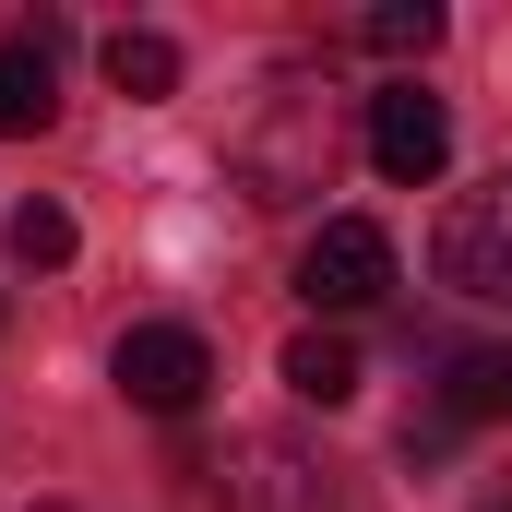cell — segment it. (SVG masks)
Instances as JSON below:
<instances>
[{
    "label": "cell",
    "mask_w": 512,
    "mask_h": 512,
    "mask_svg": "<svg viewBox=\"0 0 512 512\" xmlns=\"http://www.w3.org/2000/svg\"><path fill=\"white\" fill-rule=\"evenodd\" d=\"M227 179L251 191V203H310L322 179H334V108H322V84L310 72H274L239 131H227Z\"/></svg>",
    "instance_id": "6da1fadb"
},
{
    "label": "cell",
    "mask_w": 512,
    "mask_h": 512,
    "mask_svg": "<svg viewBox=\"0 0 512 512\" xmlns=\"http://www.w3.org/2000/svg\"><path fill=\"white\" fill-rule=\"evenodd\" d=\"M429 274H441L453 298H477V310H512V179L465 191V203L441 215V239H429Z\"/></svg>",
    "instance_id": "7a4b0ae2"
},
{
    "label": "cell",
    "mask_w": 512,
    "mask_h": 512,
    "mask_svg": "<svg viewBox=\"0 0 512 512\" xmlns=\"http://www.w3.org/2000/svg\"><path fill=\"white\" fill-rule=\"evenodd\" d=\"M108 382H120L143 417H191V405L215 393V346H203L191 322H131L120 358H108Z\"/></svg>",
    "instance_id": "3957f363"
},
{
    "label": "cell",
    "mask_w": 512,
    "mask_h": 512,
    "mask_svg": "<svg viewBox=\"0 0 512 512\" xmlns=\"http://www.w3.org/2000/svg\"><path fill=\"white\" fill-rule=\"evenodd\" d=\"M227 512H334V465L310 453V441H286V429H251V441H227V465H215Z\"/></svg>",
    "instance_id": "277c9868"
},
{
    "label": "cell",
    "mask_w": 512,
    "mask_h": 512,
    "mask_svg": "<svg viewBox=\"0 0 512 512\" xmlns=\"http://www.w3.org/2000/svg\"><path fill=\"white\" fill-rule=\"evenodd\" d=\"M382 286H393V239L370 215H322L310 227V251H298V298L310 310H370Z\"/></svg>",
    "instance_id": "5b68a950"
},
{
    "label": "cell",
    "mask_w": 512,
    "mask_h": 512,
    "mask_svg": "<svg viewBox=\"0 0 512 512\" xmlns=\"http://www.w3.org/2000/svg\"><path fill=\"white\" fill-rule=\"evenodd\" d=\"M370 167H382L393 191L441 179V167H453V108L417 96V84H382V96H370Z\"/></svg>",
    "instance_id": "8992f818"
},
{
    "label": "cell",
    "mask_w": 512,
    "mask_h": 512,
    "mask_svg": "<svg viewBox=\"0 0 512 512\" xmlns=\"http://www.w3.org/2000/svg\"><path fill=\"white\" fill-rule=\"evenodd\" d=\"M48 48H60V24H24V36H0V131H48Z\"/></svg>",
    "instance_id": "52a82bcc"
},
{
    "label": "cell",
    "mask_w": 512,
    "mask_h": 512,
    "mask_svg": "<svg viewBox=\"0 0 512 512\" xmlns=\"http://www.w3.org/2000/svg\"><path fill=\"white\" fill-rule=\"evenodd\" d=\"M96 60H108V84H120L131 108H155V96H179V36H155V24H120V36H108Z\"/></svg>",
    "instance_id": "ba28073f"
},
{
    "label": "cell",
    "mask_w": 512,
    "mask_h": 512,
    "mask_svg": "<svg viewBox=\"0 0 512 512\" xmlns=\"http://www.w3.org/2000/svg\"><path fill=\"white\" fill-rule=\"evenodd\" d=\"M286 393H298V405H346V393H358V346H346L334 322H310V334L286 346Z\"/></svg>",
    "instance_id": "9c48e42d"
},
{
    "label": "cell",
    "mask_w": 512,
    "mask_h": 512,
    "mask_svg": "<svg viewBox=\"0 0 512 512\" xmlns=\"http://www.w3.org/2000/svg\"><path fill=\"white\" fill-rule=\"evenodd\" d=\"M358 36H370L382 60H417V48H441V0H382Z\"/></svg>",
    "instance_id": "30bf717a"
},
{
    "label": "cell",
    "mask_w": 512,
    "mask_h": 512,
    "mask_svg": "<svg viewBox=\"0 0 512 512\" xmlns=\"http://www.w3.org/2000/svg\"><path fill=\"white\" fill-rule=\"evenodd\" d=\"M12 262H24V274H60V262H72V215H60V203H12Z\"/></svg>",
    "instance_id": "8fae6325"
},
{
    "label": "cell",
    "mask_w": 512,
    "mask_h": 512,
    "mask_svg": "<svg viewBox=\"0 0 512 512\" xmlns=\"http://www.w3.org/2000/svg\"><path fill=\"white\" fill-rule=\"evenodd\" d=\"M453 417H512V346L453 358Z\"/></svg>",
    "instance_id": "7c38bea8"
},
{
    "label": "cell",
    "mask_w": 512,
    "mask_h": 512,
    "mask_svg": "<svg viewBox=\"0 0 512 512\" xmlns=\"http://www.w3.org/2000/svg\"><path fill=\"white\" fill-rule=\"evenodd\" d=\"M477 512H512V501H477Z\"/></svg>",
    "instance_id": "4fadbf2b"
},
{
    "label": "cell",
    "mask_w": 512,
    "mask_h": 512,
    "mask_svg": "<svg viewBox=\"0 0 512 512\" xmlns=\"http://www.w3.org/2000/svg\"><path fill=\"white\" fill-rule=\"evenodd\" d=\"M36 512H60V501H36Z\"/></svg>",
    "instance_id": "5bb4252c"
}]
</instances>
